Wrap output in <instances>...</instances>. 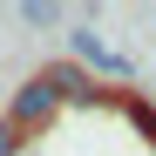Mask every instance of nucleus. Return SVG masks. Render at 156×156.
Here are the masks:
<instances>
[{"label": "nucleus", "instance_id": "f257e3e1", "mask_svg": "<svg viewBox=\"0 0 156 156\" xmlns=\"http://www.w3.org/2000/svg\"><path fill=\"white\" fill-rule=\"evenodd\" d=\"M55 109H61V88L48 82V75H34V82L14 95V129H20V122H48Z\"/></svg>", "mask_w": 156, "mask_h": 156}, {"label": "nucleus", "instance_id": "f03ea898", "mask_svg": "<svg viewBox=\"0 0 156 156\" xmlns=\"http://www.w3.org/2000/svg\"><path fill=\"white\" fill-rule=\"evenodd\" d=\"M20 20H27V27H61V7L55 0H34V7H20Z\"/></svg>", "mask_w": 156, "mask_h": 156}, {"label": "nucleus", "instance_id": "7ed1b4c3", "mask_svg": "<svg viewBox=\"0 0 156 156\" xmlns=\"http://www.w3.org/2000/svg\"><path fill=\"white\" fill-rule=\"evenodd\" d=\"M14 149H20V129H14V122H0V156H14Z\"/></svg>", "mask_w": 156, "mask_h": 156}, {"label": "nucleus", "instance_id": "20e7f679", "mask_svg": "<svg viewBox=\"0 0 156 156\" xmlns=\"http://www.w3.org/2000/svg\"><path fill=\"white\" fill-rule=\"evenodd\" d=\"M143 129H149V136H156V115H149V109H143Z\"/></svg>", "mask_w": 156, "mask_h": 156}]
</instances>
